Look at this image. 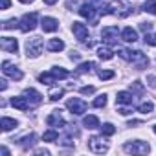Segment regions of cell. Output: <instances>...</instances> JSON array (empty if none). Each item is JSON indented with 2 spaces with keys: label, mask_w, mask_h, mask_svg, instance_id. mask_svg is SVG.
I'll return each instance as SVG.
<instances>
[{
  "label": "cell",
  "mask_w": 156,
  "mask_h": 156,
  "mask_svg": "<svg viewBox=\"0 0 156 156\" xmlns=\"http://www.w3.org/2000/svg\"><path fill=\"white\" fill-rule=\"evenodd\" d=\"M118 55H119L121 59L130 61L132 64H136V68H138V70H141V68H145V66L149 64L147 55H145V53H141L140 50L130 51V50H127V48H118Z\"/></svg>",
  "instance_id": "6da1fadb"
},
{
  "label": "cell",
  "mask_w": 156,
  "mask_h": 156,
  "mask_svg": "<svg viewBox=\"0 0 156 156\" xmlns=\"http://www.w3.org/2000/svg\"><path fill=\"white\" fill-rule=\"evenodd\" d=\"M132 13V6L129 0H118L110 4L107 9H101V15H118V17H129Z\"/></svg>",
  "instance_id": "7a4b0ae2"
},
{
  "label": "cell",
  "mask_w": 156,
  "mask_h": 156,
  "mask_svg": "<svg viewBox=\"0 0 156 156\" xmlns=\"http://www.w3.org/2000/svg\"><path fill=\"white\" fill-rule=\"evenodd\" d=\"M123 151L129 152V154H147L151 151L149 143L147 141H141V140H134V141H129L123 145Z\"/></svg>",
  "instance_id": "3957f363"
},
{
  "label": "cell",
  "mask_w": 156,
  "mask_h": 156,
  "mask_svg": "<svg viewBox=\"0 0 156 156\" xmlns=\"http://www.w3.org/2000/svg\"><path fill=\"white\" fill-rule=\"evenodd\" d=\"M42 53V39L41 37H31L26 41V55L35 59Z\"/></svg>",
  "instance_id": "277c9868"
},
{
  "label": "cell",
  "mask_w": 156,
  "mask_h": 156,
  "mask_svg": "<svg viewBox=\"0 0 156 156\" xmlns=\"http://www.w3.org/2000/svg\"><path fill=\"white\" fill-rule=\"evenodd\" d=\"M88 147H90V151L96 152V154H105V152L108 151V143L103 140V136H92V138L88 140Z\"/></svg>",
  "instance_id": "5b68a950"
},
{
  "label": "cell",
  "mask_w": 156,
  "mask_h": 156,
  "mask_svg": "<svg viewBox=\"0 0 156 156\" xmlns=\"http://www.w3.org/2000/svg\"><path fill=\"white\" fill-rule=\"evenodd\" d=\"M66 108H68L72 114H75V116H81V114L87 112V103H85L83 99H79V98H70V99L66 101Z\"/></svg>",
  "instance_id": "8992f818"
},
{
  "label": "cell",
  "mask_w": 156,
  "mask_h": 156,
  "mask_svg": "<svg viewBox=\"0 0 156 156\" xmlns=\"http://www.w3.org/2000/svg\"><path fill=\"white\" fill-rule=\"evenodd\" d=\"M37 26V13H26L20 20H19V28L20 31L28 33V31H33Z\"/></svg>",
  "instance_id": "52a82bcc"
},
{
  "label": "cell",
  "mask_w": 156,
  "mask_h": 156,
  "mask_svg": "<svg viewBox=\"0 0 156 156\" xmlns=\"http://www.w3.org/2000/svg\"><path fill=\"white\" fill-rule=\"evenodd\" d=\"M2 72H4V75L11 77V79H15V81H20L22 77H24V73H22L15 64H11V62H8V61L2 62Z\"/></svg>",
  "instance_id": "ba28073f"
},
{
  "label": "cell",
  "mask_w": 156,
  "mask_h": 156,
  "mask_svg": "<svg viewBox=\"0 0 156 156\" xmlns=\"http://www.w3.org/2000/svg\"><path fill=\"white\" fill-rule=\"evenodd\" d=\"M118 35H121V33H119V30L116 26H107L101 31V37H103V41L107 44H116L118 42Z\"/></svg>",
  "instance_id": "9c48e42d"
},
{
  "label": "cell",
  "mask_w": 156,
  "mask_h": 156,
  "mask_svg": "<svg viewBox=\"0 0 156 156\" xmlns=\"http://www.w3.org/2000/svg\"><path fill=\"white\" fill-rule=\"evenodd\" d=\"M72 31H73V35H75L77 41L87 42V39H88V28H87L85 24H81V22H73V24H72Z\"/></svg>",
  "instance_id": "30bf717a"
},
{
  "label": "cell",
  "mask_w": 156,
  "mask_h": 156,
  "mask_svg": "<svg viewBox=\"0 0 156 156\" xmlns=\"http://www.w3.org/2000/svg\"><path fill=\"white\" fill-rule=\"evenodd\" d=\"M96 6L92 4V2H88V0H87V2L79 8V15L83 17V19H88V20H92L94 17H96Z\"/></svg>",
  "instance_id": "8fae6325"
},
{
  "label": "cell",
  "mask_w": 156,
  "mask_h": 156,
  "mask_svg": "<svg viewBox=\"0 0 156 156\" xmlns=\"http://www.w3.org/2000/svg\"><path fill=\"white\" fill-rule=\"evenodd\" d=\"M0 46H2V50L8 51V53H17V50H19V42L13 37H2V44Z\"/></svg>",
  "instance_id": "7c38bea8"
},
{
  "label": "cell",
  "mask_w": 156,
  "mask_h": 156,
  "mask_svg": "<svg viewBox=\"0 0 156 156\" xmlns=\"http://www.w3.org/2000/svg\"><path fill=\"white\" fill-rule=\"evenodd\" d=\"M41 26H42V30H44L46 33H53V31L59 30V22H57V19H53V17H44V19L41 20Z\"/></svg>",
  "instance_id": "4fadbf2b"
},
{
  "label": "cell",
  "mask_w": 156,
  "mask_h": 156,
  "mask_svg": "<svg viewBox=\"0 0 156 156\" xmlns=\"http://www.w3.org/2000/svg\"><path fill=\"white\" fill-rule=\"evenodd\" d=\"M46 123L50 125V127H62L64 125V119H62V116H61V110H53L48 118H46Z\"/></svg>",
  "instance_id": "5bb4252c"
},
{
  "label": "cell",
  "mask_w": 156,
  "mask_h": 156,
  "mask_svg": "<svg viewBox=\"0 0 156 156\" xmlns=\"http://www.w3.org/2000/svg\"><path fill=\"white\" fill-rule=\"evenodd\" d=\"M22 96H24V98H26L31 105H39V103L42 101V96H41L35 88H26V90L22 92Z\"/></svg>",
  "instance_id": "9a60e30c"
},
{
  "label": "cell",
  "mask_w": 156,
  "mask_h": 156,
  "mask_svg": "<svg viewBox=\"0 0 156 156\" xmlns=\"http://www.w3.org/2000/svg\"><path fill=\"white\" fill-rule=\"evenodd\" d=\"M132 101H134V96L130 94V92H118V96H116V103L118 105H132Z\"/></svg>",
  "instance_id": "2e32d148"
},
{
  "label": "cell",
  "mask_w": 156,
  "mask_h": 156,
  "mask_svg": "<svg viewBox=\"0 0 156 156\" xmlns=\"http://www.w3.org/2000/svg\"><path fill=\"white\" fill-rule=\"evenodd\" d=\"M11 105H13L15 108H19V110H28L31 103H30L24 96H19V98H11Z\"/></svg>",
  "instance_id": "e0dca14e"
},
{
  "label": "cell",
  "mask_w": 156,
  "mask_h": 156,
  "mask_svg": "<svg viewBox=\"0 0 156 156\" xmlns=\"http://www.w3.org/2000/svg\"><path fill=\"white\" fill-rule=\"evenodd\" d=\"M19 125V121L17 119H13V118H2V119H0V127H2V130L4 132H9V130H13L15 127Z\"/></svg>",
  "instance_id": "ac0fdd59"
},
{
  "label": "cell",
  "mask_w": 156,
  "mask_h": 156,
  "mask_svg": "<svg viewBox=\"0 0 156 156\" xmlns=\"http://www.w3.org/2000/svg\"><path fill=\"white\" fill-rule=\"evenodd\" d=\"M121 39H123L125 42H136V41H138V33H136V30H132V28H125V30L121 31Z\"/></svg>",
  "instance_id": "d6986e66"
},
{
  "label": "cell",
  "mask_w": 156,
  "mask_h": 156,
  "mask_svg": "<svg viewBox=\"0 0 156 156\" xmlns=\"http://www.w3.org/2000/svg\"><path fill=\"white\" fill-rule=\"evenodd\" d=\"M98 55H99V59H103V61H110V59L114 57V51H112L110 46H101V48H98Z\"/></svg>",
  "instance_id": "ffe728a7"
},
{
  "label": "cell",
  "mask_w": 156,
  "mask_h": 156,
  "mask_svg": "<svg viewBox=\"0 0 156 156\" xmlns=\"http://www.w3.org/2000/svg\"><path fill=\"white\" fill-rule=\"evenodd\" d=\"M48 50L50 51H62L64 50V42L61 39H50L48 41Z\"/></svg>",
  "instance_id": "44dd1931"
},
{
  "label": "cell",
  "mask_w": 156,
  "mask_h": 156,
  "mask_svg": "<svg viewBox=\"0 0 156 156\" xmlns=\"http://www.w3.org/2000/svg\"><path fill=\"white\" fill-rule=\"evenodd\" d=\"M39 81H41L42 85H48V87H50V85H53V83L57 81V77H55L51 72H44V73L39 75Z\"/></svg>",
  "instance_id": "7402d4cb"
},
{
  "label": "cell",
  "mask_w": 156,
  "mask_h": 156,
  "mask_svg": "<svg viewBox=\"0 0 156 156\" xmlns=\"http://www.w3.org/2000/svg\"><path fill=\"white\" fill-rule=\"evenodd\" d=\"M83 125H85L87 129H99V127H101V125H99V119H98L96 116H85Z\"/></svg>",
  "instance_id": "603a6c76"
},
{
  "label": "cell",
  "mask_w": 156,
  "mask_h": 156,
  "mask_svg": "<svg viewBox=\"0 0 156 156\" xmlns=\"http://www.w3.org/2000/svg\"><path fill=\"white\" fill-rule=\"evenodd\" d=\"M94 68H96V62H92V61H88V62H81L79 68H77V73H87V72H92Z\"/></svg>",
  "instance_id": "cb8c5ba5"
},
{
  "label": "cell",
  "mask_w": 156,
  "mask_h": 156,
  "mask_svg": "<svg viewBox=\"0 0 156 156\" xmlns=\"http://www.w3.org/2000/svg\"><path fill=\"white\" fill-rule=\"evenodd\" d=\"M42 140H44V141H57V140H59V132H57L55 129L46 130V132L42 134Z\"/></svg>",
  "instance_id": "d4e9b609"
},
{
  "label": "cell",
  "mask_w": 156,
  "mask_h": 156,
  "mask_svg": "<svg viewBox=\"0 0 156 156\" xmlns=\"http://www.w3.org/2000/svg\"><path fill=\"white\" fill-rule=\"evenodd\" d=\"M141 9L151 13V15H156V0H147V2L141 6Z\"/></svg>",
  "instance_id": "484cf974"
},
{
  "label": "cell",
  "mask_w": 156,
  "mask_h": 156,
  "mask_svg": "<svg viewBox=\"0 0 156 156\" xmlns=\"http://www.w3.org/2000/svg\"><path fill=\"white\" fill-rule=\"evenodd\" d=\"M138 110H140L141 114H149V112L154 110V103H152V101H143V103L138 107Z\"/></svg>",
  "instance_id": "4316f807"
},
{
  "label": "cell",
  "mask_w": 156,
  "mask_h": 156,
  "mask_svg": "<svg viewBox=\"0 0 156 156\" xmlns=\"http://www.w3.org/2000/svg\"><path fill=\"white\" fill-rule=\"evenodd\" d=\"M35 140H37V136L31 132V134H28V136H24V138L20 140V145H22L24 149H28V147H31V145H33V141H35Z\"/></svg>",
  "instance_id": "83f0119b"
},
{
  "label": "cell",
  "mask_w": 156,
  "mask_h": 156,
  "mask_svg": "<svg viewBox=\"0 0 156 156\" xmlns=\"http://www.w3.org/2000/svg\"><path fill=\"white\" fill-rule=\"evenodd\" d=\"M99 129H101V134H103V136H112V134L116 132V127H114L112 123H105V125H101Z\"/></svg>",
  "instance_id": "f1b7e54d"
},
{
  "label": "cell",
  "mask_w": 156,
  "mask_h": 156,
  "mask_svg": "<svg viewBox=\"0 0 156 156\" xmlns=\"http://www.w3.org/2000/svg\"><path fill=\"white\" fill-rule=\"evenodd\" d=\"M51 73L57 77V79H66V77H68V72H66L64 68H61V66H55V68H51Z\"/></svg>",
  "instance_id": "f546056e"
},
{
  "label": "cell",
  "mask_w": 156,
  "mask_h": 156,
  "mask_svg": "<svg viewBox=\"0 0 156 156\" xmlns=\"http://www.w3.org/2000/svg\"><path fill=\"white\" fill-rule=\"evenodd\" d=\"M62 94H64V90H62V88H53V90L48 94V98H50L51 101H57V99H61V98H62Z\"/></svg>",
  "instance_id": "4dcf8cb0"
},
{
  "label": "cell",
  "mask_w": 156,
  "mask_h": 156,
  "mask_svg": "<svg viewBox=\"0 0 156 156\" xmlns=\"http://www.w3.org/2000/svg\"><path fill=\"white\" fill-rule=\"evenodd\" d=\"M96 108H103L105 105H107V96L105 94H101V96H98L96 99H94V103H92Z\"/></svg>",
  "instance_id": "1f68e13d"
},
{
  "label": "cell",
  "mask_w": 156,
  "mask_h": 156,
  "mask_svg": "<svg viewBox=\"0 0 156 156\" xmlns=\"http://www.w3.org/2000/svg\"><path fill=\"white\" fill-rule=\"evenodd\" d=\"M98 75H99L101 81H107V79H112V77H114V72L112 70H99Z\"/></svg>",
  "instance_id": "d6a6232c"
},
{
  "label": "cell",
  "mask_w": 156,
  "mask_h": 156,
  "mask_svg": "<svg viewBox=\"0 0 156 156\" xmlns=\"http://www.w3.org/2000/svg\"><path fill=\"white\" fill-rule=\"evenodd\" d=\"M143 41H145V44H149V46H156V33H145V37H143Z\"/></svg>",
  "instance_id": "836d02e7"
},
{
  "label": "cell",
  "mask_w": 156,
  "mask_h": 156,
  "mask_svg": "<svg viewBox=\"0 0 156 156\" xmlns=\"http://www.w3.org/2000/svg\"><path fill=\"white\" fill-rule=\"evenodd\" d=\"M19 24V20L17 19H9V20H6L4 22V30H11V28H15Z\"/></svg>",
  "instance_id": "e575fe53"
},
{
  "label": "cell",
  "mask_w": 156,
  "mask_h": 156,
  "mask_svg": "<svg viewBox=\"0 0 156 156\" xmlns=\"http://www.w3.org/2000/svg\"><path fill=\"white\" fill-rule=\"evenodd\" d=\"M140 30L145 31V33H149V31L152 30V22H141V24H140Z\"/></svg>",
  "instance_id": "d590c367"
},
{
  "label": "cell",
  "mask_w": 156,
  "mask_h": 156,
  "mask_svg": "<svg viewBox=\"0 0 156 156\" xmlns=\"http://www.w3.org/2000/svg\"><path fill=\"white\" fill-rule=\"evenodd\" d=\"M79 92H81L83 96H90V94H94V92H96V88H94V87H83Z\"/></svg>",
  "instance_id": "8d00e7d4"
},
{
  "label": "cell",
  "mask_w": 156,
  "mask_h": 156,
  "mask_svg": "<svg viewBox=\"0 0 156 156\" xmlns=\"http://www.w3.org/2000/svg\"><path fill=\"white\" fill-rule=\"evenodd\" d=\"M0 4H2V9H8V8L11 6V2H9V0H0Z\"/></svg>",
  "instance_id": "74e56055"
},
{
  "label": "cell",
  "mask_w": 156,
  "mask_h": 156,
  "mask_svg": "<svg viewBox=\"0 0 156 156\" xmlns=\"http://www.w3.org/2000/svg\"><path fill=\"white\" fill-rule=\"evenodd\" d=\"M132 110H129V108H119V114H123V116H129Z\"/></svg>",
  "instance_id": "f35d334b"
},
{
  "label": "cell",
  "mask_w": 156,
  "mask_h": 156,
  "mask_svg": "<svg viewBox=\"0 0 156 156\" xmlns=\"http://www.w3.org/2000/svg\"><path fill=\"white\" fill-rule=\"evenodd\" d=\"M0 152H2V156H9V151H8V147H2V149H0Z\"/></svg>",
  "instance_id": "ab89813d"
},
{
  "label": "cell",
  "mask_w": 156,
  "mask_h": 156,
  "mask_svg": "<svg viewBox=\"0 0 156 156\" xmlns=\"http://www.w3.org/2000/svg\"><path fill=\"white\" fill-rule=\"evenodd\" d=\"M37 154H44V156H48L50 152H48V151H44V149H39V151H37Z\"/></svg>",
  "instance_id": "60d3db41"
},
{
  "label": "cell",
  "mask_w": 156,
  "mask_h": 156,
  "mask_svg": "<svg viewBox=\"0 0 156 156\" xmlns=\"http://www.w3.org/2000/svg\"><path fill=\"white\" fill-rule=\"evenodd\" d=\"M57 2V0H44V4H48V6H53Z\"/></svg>",
  "instance_id": "b9f144b4"
},
{
  "label": "cell",
  "mask_w": 156,
  "mask_h": 156,
  "mask_svg": "<svg viewBox=\"0 0 156 156\" xmlns=\"http://www.w3.org/2000/svg\"><path fill=\"white\" fill-rule=\"evenodd\" d=\"M19 2H22V4H31L33 0H19Z\"/></svg>",
  "instance_id": "7bdbcfd3"
},
{
  "label": "cell",
  "mask_w": 156,
  "mask_h": 156,
  "mask_svg": "<svg viewBox=\"0 0 156 156\" xmlns=\"http://www.w3.org/2000/svg\"><path fill=\"white\" fill-rule=\"evenodd\" d=\"M152 130H154V134H156V125H154V127H152Z\"/></svg>",
  "instance_id": "ee69618b"
}]
</instances>
